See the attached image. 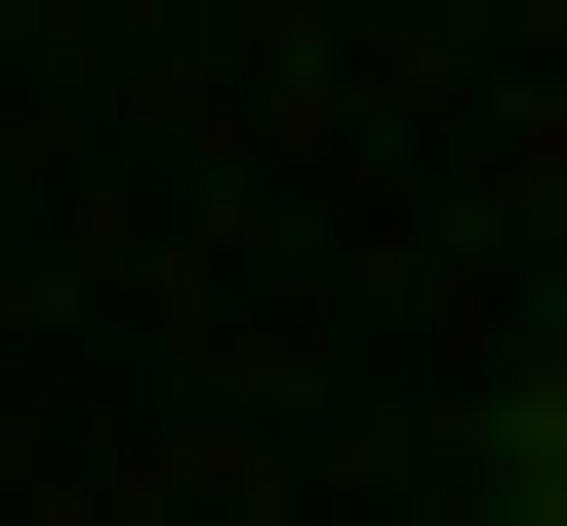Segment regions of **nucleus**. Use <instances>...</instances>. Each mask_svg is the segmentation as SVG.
<instances>
[{"instance_id":"nucleus-1","label":"nucleus","mask_w":567,"mask_h":526,"mask_svg":"<svg viewBox=\"0 0 567 526\" xmlns=\"http://www.w3.org/2000/svg\"><path fill=\"white\" fill-rule=\"evenodd\" d=\"M486 486H527V526H567V364H527V405H486Z\"/></svg>"}]
</instances>
